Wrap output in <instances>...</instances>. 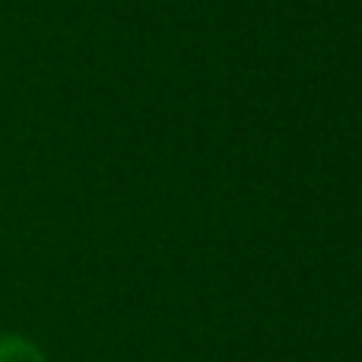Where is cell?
Wrapping results in <instances>:
<instances>
[{
    "mask_svg": "<svg viewBox=\"0 0 362 362\" xmlns=\"http://www.w3.org/2000/svg\"><path fill=\"white\" fill-rule=\"evenodd\" d=\"M0 362H45L42 350L19 334H0Z\"/></svg>",
    "mask_w": 362,
    "mask_h": 362,
    "instance_id": "6da1fadb",
    "label": "cell"
}]
</instances>
